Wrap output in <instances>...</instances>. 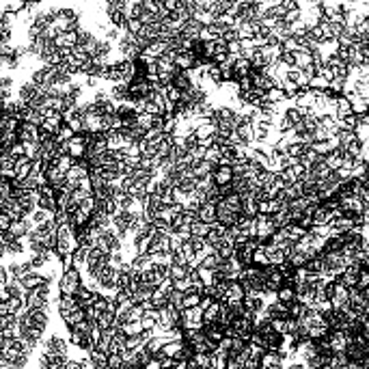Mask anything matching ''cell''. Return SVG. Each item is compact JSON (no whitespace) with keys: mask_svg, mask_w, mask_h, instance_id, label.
<instances>
[{"mask_svg":"<svg viewBox=\"0 0 369 369\" xmlns=\"http://www.w3.org/2000/svg\"><path fill=\"white\" fill-rule=\"evenodd\" d=\"M82 287V274L76 268L65 270L63 276L58 279V294L61 296H76Z\"/></svg>","mask_w":369,"mask_h":369,"instance_id":"1","label":"cell"},{"mask_svg":"<svg viewBox=\"0 0 369 369\" xmlns=\"http://www.w3.org/2000/svg\"><path fill=\"white\" fill-rule=\"evenodd\" d=\"M43 352L69 359V341H65L61 335H52V337H46V339H43Z\"/></svg>","mask_w":369,"mask_h":369,"instance_id":"2","label":"cell"},{"mask_svg":"<svg viewBox=\"0 0 369 369\" xmlns=\"http://www.w3.org/2000/svg\"><path fill=\"white\" fill-rule=\"evenodd\" d=\"M0 211L9 214L13 222H15V220H24L26 216H28V211L22 208V205H20L15 199H11V201H0Z\"/></svg>","mask_w":369,"mask_h":369,"instance_id":"3","label":"cell"},{"mask_svg":"<svg viewBox=\"0 0 369 369\" xmlns=\"http://www.w3.org/2000/svg\"><path fill=\"white\" fill-rule=\"evenodd\" d=\"M41 138V128H37L35 123H26L22 121V126L18 130V140L20 143H32V140Z\"/></svg>","mask_w":369,"mask_h":369,"instance_id":"4","label":"cell"},{"mask_svg":"<svg viewBox=\"0 0 369 369\" xmlns=\"http://www.w3.org/2000/svg\"><path fill=\"white\" fill-rule=\"evenodd\" d=\"M211 177H214V184L218 188L231 186L233 180H236V175H233V166H218V169L211 173Z\"/></svg>","mask_w":369,"mask_h":369,"instance_id":"5","label":"cell"},{"mask_svg":"<svg viewBox=\"0 0 369 369\" xmlns=\"http://www.w3.org/2000/svg\"><path fill=\"white\" fill-rule=\"evenodd\" d=\"M32 175V160L22 156V158L15 160V180L13 182H24L26 177Z\"/></svg>","mask_w":369,"mask_h":369,"instance_id":"6","label":"cell"},{"mask_svg":"<svg viewBox=\"0 0 369 369\" xmlns=\"http://www.w3.org/2000/svg\"><path fill=\"white\" fill-rule=\"evenodd\" d=\"M80 302L76 296H58V316H69V313L78 311Z\"/></svg>","mask_w":369,"mask_h":369,"instance_id":"7","label":"cell"},{"mask_svg":"<svg viewBox=\"0 0 369 369\" xmlns=\"http://www.w3.org/2000/svg\"><path fill=\"white\" fill-rule=\"evenodd\" d=\"M175 65H177L180 72H190V69H194V65H197V58H194L188 50L182 48L180 54H177V58H175Z\"/></svg>","mask_w":369,"mask_h":369,"instance_id":"8","label":"cell"},{"mask_svg":"<svg viewBox=\"0 0 369 369\" xmlns=\"http://www.w3.org/2000/svg\"><path fill=\"white\" fill-rule=\"evenodd\" d=\"M350 100V104H352V112H354L356 117H365L369 115V100H365V97H361V95H350L348 97Z\"/></svg>","mask_w":369,"mask_h":369,"instance_id":"9","label":"cell"},{"mask_svg":"<svg viewBox=\"0 0 369 369\" xmlns=\"http://www.w3.org/2000/svg\"><path fill=\"white\" fill-rule=\"evenodd\" d=\"M265 253H268L270 264H272V265H283L287 262V255L281 251V248H276L274 244H270V242H265Z\"/></svg>","mask_w":369,"mask_h":369,"instance_id":"10","label":"cell"},{"mask_svg":"<svg viewBox=\"0 0 369 369\" xmlns=\"http://www.w3.org/2000/svg\"><path fill=\"white\" fill-rule=\"evenodd\" d=\"M220 313H222V305L220 302H214L208 311H203V324L210 326V324H218L220 322Z\"/></svg>","mask_w":369,"mask_h":369,"instance_id":"11","label":"cell"},{"mask_svg":"<svg viewBox=\"0 0 369 369\" xmlns=\"http://www.w3.org/2000/svg\"><path fill=\"white\" fill-rule=\"evenodd\" d=\"M197 214H199V220L201 222H208V225H211V222H216V205L214 203H203Z\"/></svg>","mask_w":369,"mask_h":369,"instance_id":"12","label":"cell"},{"mask_svg":"<svg viewBox=\"0 0 369 369\" xmlns=\"http://www.w3.org/2000/svg\"><path fill=\"white\" fill-rule=\"evenodd\" d=\"M205 337H208L211 343H220L222 339H225V328L220 326V324H210V326H205Z\"/></svg>","mask_w":369,"mask_h":369,"instance_id":"13","label":"cell"},{"mask_svg":"<svg viewBox=\"0 0 369 369\" xmlns=\"http://www.w3.org/2000/svg\"><path fill=\"white\" fill-rule=\"evenodd\" d=\"M276 298H279V302H283V305H294V302H298V294L294 287L290 285H283L279 290V294H276Z\"/></svg>","mask_w":369,"mask_h":369,"instance_id":"14","label":"cell"},{"mask_svg":"<svg viewBox=\"0 0 369 369\" xmlns=\"http://www.w3.org/2000/svg\"><path fill=\"white\" fill-rule=\"evenodd\" d=\"M343 237H328L326 244H324V255H337V253H343Z\"/></svg>","mask_w":369,"mask_h":369,"instance_id":"15","label":"cell"},{"mask_svg":"<svg viewBox=\"0 0 369 369\" xmlns=\"http://www.w3.org/2000/svg\"><path fill=\"white\" fill-rule=\"evenodd\" d=\"M324 162H326V166L333 173H337V171H341L343 169V156L339 154V151H333V154H328L326 158H324Z\"/></svg>","mask_w":369,"mask_h":369,"instance_id":"16","label":"cell"},{"mask_svg":"<svg viewBox=\"0 0 369 369\" xmlns=\"http://www.w3.org/2000/svg\"><path fill=\"white\" fill-rule=\"evenodd\" d=\"M354 112H352V104L348 97H339L337 100V112H335V117L337 119H345V117H352Z\"/></svg>","mask_w":369,"mask_h":369,"instance_id":"17","label":"cell"},{"mask_svg":"<svg viewBox=\"0 0 369 369\" xmlns=\"http://www.w3.org/2000/svg\"><path fill=\"white\" fill-rule=\"evenodd\" d=\"M236 30H237V35H240V41L253 39V37H255V26L251 24V22H237Z\"/></svg>","mask_w":369,"mask_h":369,"instance_id":"18","label":"cell"},{"mask_svg":"<svg viewBox=\"0 0 369 369\" xmlns=\"http://www.w3.org/2000/svg\"><path fill=\"white\" fill-rule=\"evenodd\" d=\"M173 86L175 89H180V91H188L190 86H192V80H190V74L188 72H180L173 78Z\"/></svg>","mask_w":369,"mask_h":369,"instance_id":"19","label":"cell"},{"mask_svg":"<svg viewBox=\"0 0 369 369\" xmlns=\"http://www.w3.org/2000/svg\"><path fill=\"white\" fill-rule=\"evenodd\" d=\"M285 233H287V237H290V240L296 244V242H300L309 231H305L300 225H290V227H285Z\"/></svg>","mask_w":369,"mask_h":369,"instance_id":"20","label":"cell"},{"mask_svg":"<svg viewBox=\"0 0 369 369\" xmlns=\"http://www.w3.org/2000/svg\"><path fill=\"white\" fill-rule=\"evenodd\" d=\"M52 166H58V169H61V171L65 173V175H67V173H69V171H72L74 166H76V160L72 158V156H58L56 162H54Z\"/></svg>","mask_w":369,"mask_h":369,"instance_id":"21","label":"cell"},{"mask_svg":"<svg viewBox=\"0 0 369 369\" xmlns=\"http://www.w3.org/2000/svg\"><path fill=\"white\" fill-rule=\"evenodd\" d=\"M136 126H138L140 130H145V132H149V130H154V126H156V117L149 115V112H145V115H138V117H136Z\"/></svg>","mask_w":369,"mask_h":369,"instance_id":"22","label":"cell"},{"mask_svg":"<svg viewBox=\"0 0 369 369\" xmlns=\"http://www.w3.org/2000/svg\"><path fill=\"white\" fill-rule=\"evenodd\" d=\"M201 300H203V296H201V294L188 291V294L184 296V309H197V307H201Z\"/></svg>","mask_w":369,"mask_h":369,"instance_id":"23","label":"cell"},{"mask_svg":"<svg viewBox=\"0 0 369 369\" xmlns=\"http://www.w3.org/2000/svg\"><path fill=\"white\" fill-rule=\"evenodd\" d=\"M121 330L128 335V337H138V335L145 333V330H143V324H140V322H128Z\"/></svg>","mask_w":369,"mask_h":369,"instance_id":"24","label":"cell"},{"mask_svg":"<svg viewBox=\"0 0 369 369\" xmlns=\"http://www.w3.org/2000/svg\"><path fill=\"white\" fill-rule=\"evenodd\" d=\"M210 231H211V225H208V222L197 220V222L192 225V236H197V237H208Z\"/></svg>","mask_w":369,"mask_h":369,"instance_id":"25","label":"cell"},{"mask_svg":"<svg viewBox=\"0 0 369 369\" xmlns=\"http://www.w3.org/2000/svg\"><path fill=\"white\" fill-rule=\"evenodd\" d=\"M89 356H91V361H93L95 365H108V352H104V350L93 348Z\"/></svg>","mask_w":369,"mask_h":369,"instance_id":"26","label":"cell"},{"mask_svg":"<svg viewBox=\"0 0 369 369\" xmlns=\"http://www.w3.org/2000/svg\"><path fill=\"white\" fill-rule=\"evenodd\" d=\"M74 136H76V134H74V130L69 128L67 123H65V126H63L61 130H58L56 140H58V143H72V138H74Z\"/></svg>","mask_w":369,"mask_h":369,"instance_id":"27","label":"cell"},{"mask_svg":"<svg viewBox=\"0 0 369 369\" xmlns=\"http://www.w3.org/2000/svg\"><path fill=\"white\" fill-rule=\"evenodd\" d=\"M328 86H330V82H328L326 78L316 76V78L311 80V84H309V89H313V91H328Z\"/></svg>","mask_w":369,"mask_h":369,"instance_id":"28","label":"cell"},{"mask_svg":"<svg viewBox=\"0 0 369 369\" xmlns=\"http://www.w3.org/2000/svg\"><path fill=\"white\" fill-rule=\"evenodd\" d=\"M188 242L192 244L194 253H203L205 248H208V240H205V237H197V236H192V237H190Z\"/></svg>","mask_w":369,"mask_h":369,"instance_id":"29","label":"cell"},{"mask_svg":"<svg viewBox=\"0 0 369 369\" xmlns=\"http://www.w3.org/2000/svg\"><path fill=\"white\" fill-rule=\"evenodd\" d=\"M220 39L225 41V43H233V41H240V35H237V30H236V28H229V30L225 32V35L220 37Z\"/></svg>","mask_w":369,"mask_h":369,"instance_id":"30","label":"cell"},{"mask_svg":"<svg viewBox=\"0 0 369 369\" xmlns=\"http://www.w3.org/2000/svg\"><path fill=\"white\" fill-rule=\"evenodd\" d=\"M365 287H369V268H363V272L359 274V290L363 291Z\"/></svg>","mask_w":369,"mask_h":369,"instance_id":"31","label":"cell"},{"mask_svg":"<svg viewBox=\"0 0 369 369\" xmlns=\"http://www.w3.org/2000/svg\"><path fill=\"white\" fill-rule=\"evenodd\" d=\"M140 324H143V330H154L156 326H158V319H154V317L145 316L143 319H140Z\"/></svg>","mask_w":369,"mask_h":369,"instance_id":"32","label":"cell"},{"mask_svg":"<svg viewBox=\"0 0 369 369\" xmlns=\"http://www.w3.org/2000/svg\"><path fill=\"white\" fill-rule=\"evenodd\" d=\"M162 4H164V9L169 11V13H175V11L180 9V0H164Z\"/></svg>","mask_w":369,"mask_h":369,"instance_id":"33","label":"cell"},{"mask_svg":"<svg viewBox=\"0 0 369 369\" xmlns=\"http://www.w3.org/2000/svg\"><path fill=\"white\" fill-rule=\"evenodd\" d=\"M281 7H283L287 13H290V11H296V9H300L298 7V0H283V2H281Z\"/></svg>","mask_w":369,"mask_h":369,"instance_id":"34","label":"cell"},{"mask_svg":"<svg viewBox=\"0 0 369 369\" xmlns=\"http://www.w3.org/2000/svg\"><path fill=\"white\" fill-rule=\"evenodd\" d=\"M145 369H162V365H160V361H158V359H154V361H151Z\"/></svg>","mask_w":369,"mask_h":369,"instance_id":"35","label":"cell"},{"mask_svg":"<svg viewBox=\"0 0 369 369\" xmlns=\"http://www.w3.org/2000/svg\"><path fill=\"white\" fill-rule=\"evenodd\" d=\"M175 369H190V363H188V361H177Z\"/></svg>","mask_w":369,"mask_h":369,"instance_id":"36","label":"cell"},{"mask_svg":"<svg viewBox=\"0 0 369 369\" xmlns=\"http://www.w3.org/2000/svg\"><path fill=\"white\" fill-rule=\"evenodd\" d=\"M367 268H369V265H367Z\"/></svg>","mask_w":369,"mask_h":369,"instance_id":"37","label":"cell"}]
</instances>
